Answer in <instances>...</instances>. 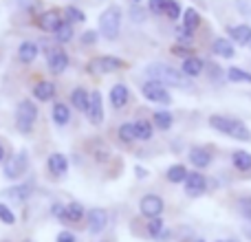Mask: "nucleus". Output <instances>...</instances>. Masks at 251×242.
Wrapping results in <instances>:
<instances>
[{"mask_svg":"<svg viewBox=\"0 0 251 242\" xmlns=\"http://www.w3.org/2000/svg\"><path fill=\"white\" fill-rule=\"evenodd\" d=\"M207 123H209V128H212V130H216V132H221V134H225V137L234 139V141H240V143H249L251 141L249 125L245 123L243 119H238V117L216 113V115H209Z\"/></svg>","mask_w":251,"mask_h":242,"instance_id":"f257e3e1","label":"nucleus"},{"mask_svg":"<svg viewBox=\"0 0 251 242\" xmlns=\"http://www.w3.org/2000/svg\"><path fill=\"white\" fill-rule=\"evenodd\" d=\"M146 75L150 79H156V82L165 84V86L172 88H192V77H187L181 69H174V66L165 64V62H152V64L146 66Z\"/></svg>","mask_w":251,"mask_h":242,"instance_id":"f03ea898","label":"nucleus"},{"mask_svg":"<svg viewBox=\"0 0 251 242\" xmlns=\"http://www.w3.org/2000/svg\"><path fill=\"white\" fill-rule=\"evenodd\" d=\"M100 33L101 38H106L108 42H115L122 33V9L117 4H108L104 11L100 13Z\"/></svg>","mask_w":251,"mask_h":242,"instance_id":"7ed1b4c3","label":"nucleus"},{"mask_svg":"<svg viewBox=\"0 0 251 242\" xmlns=\"http://www.w3.org/2000/svg\"><path fill=\"white\" fill-rule=\"evenodd\" d=\"M38 121V104L31 99H22L16 106V128L20 134H31Z\"/></svg>","mask_w":251,"mask_h":242,"instance_id":"20e7f679","label":"nucleus"},{"mask_svg":"<svg viewBox=\"0 0 251 242\" xmlns=\"http://www.w3.org/2000/svg\"><path fill=\"white\" fill-rule=\"evenodd\" d=\"M29 169V152L26 150H18L4 161L2 165V174L7 181H16V178H22Z\"/></svg>","mask_w":251,"mask_h":242,"instance_id":"39448f33","label":"nucleus"},{"mask_svg":"<svg viewBox=\"0 0 251 242\" xmlns=\"http://www.w3.org/2000/svg\"><path fill=\"white\" fill-rule=\"evenodd\" d=\"M124 66H126V62L122 60V57L100 55V57H93V60L86 64V73H91V75H108V73H115V71H122Z\"/></svg>","mask_w":251,"mask_h":242,"instance_id":"423d86ee","label":"nucleus"},{"mask_svg":"<svg viewBox=\"0 0 251 242\" xmlns=\"http://www.w3.org/2000/svg\"><path fill=\"white\" fill-rule=\"evenodd\" d=\"M141 95L146 97L150 104H161V106H170L172 104V95H170L168 86L156 79H148L141 86Z\"/></svg>","mask_w":251,"mask_h":242,"instance_id":"0eeeda50","label":"nucleus"},{"mask_svg":"<svg viewBox=\"0 0 251 242\" xmlns=\"http://www.w3.org/2000/svg\"><path fill=\"white\" fill-rule=\"evenodd\" d=\"M64 11H60V9H47V11L38 13V18H35V24H38L40 31H44V33H55L57 29L62 26V22H64Z\"/></svg>","mask_w":251,"mask_h":242,"instance_id":"6e6552de","label":"nucleus"},{"mask_svg":"<svg viewBox=\"0 0 251 242\" xmlns=\"http://www.w3.org/2000/svg\"><path fill=\"white\" fill-rule=\"evenodd\" d=\"M163 207H165V203L159 194H143L141 200H139V212H141V216H146L148 220H150V218H161Z\"/></svg>","mask_w":251,"mask_h":242,"instance_id":"1a4fd4ad","label":"nucleus"},{"mask_svg":"<svg viewBox=\"0 0 251 242\" xmlns=\"http://www.w3.org/2000/svg\"><path fill=\"white\" fill-rule=\"evenodd\" d=\"M183 187H185V194L187 196H192V198H199V196H203L205 192H207L209 183H207V176H205V174H201V169H194V172L187 174Z\"/></svg>","mask_w":251,"mask_h":242,"instance_id":"9d476101","label":"nucleus"},{"mask_svg":"<svg viewBox=\"0 0 251 242\" xmlns=\"http://www.w3.org/2000/svg\"><path fill=\"white\" fill-rule=\"evenodd\" d=\"M187 161L194 165V169H207L214 163V152H212V147L194 145L187 152Z\"/></svg>","mask_w":251,"mask_h":242,"instance_id":"9b49d317","label":"nucleus"},{"mask_svg":"<svg viewBox=\"0 0 251 242\" xmlns=\"http://www.w3.org/2000/svg\"><path fill=\"white\" fill-rule=\"evenodd\" d=\"M47 64H49V71H51L53 75H62L66 69H69V55H66V51L62 47L49 48Z\"/></svg>","mask_w":251,"mask_h":242,"instance_id":"f8f14e48","label":"nucleus"},{"mask_svg":"<svg viewBox=\"0 0 251 242\" xmlns=\"http://www.w3.org/2000/svg\"><path fill=\"white\" fill-rule=\"evenodd\" d=\"M69 168H71V163H69V156L66 154H62V152H53V154H49L47 169L53 178L66 176V174H69Z\"/></svg>","mask_w":251,"mask_h":242,"instance_id":"ddd939ff","label":"nucleus"},{"mask_svg":"<svg viewBox=\"0 0 251 242\" xmlns=\"http://www.w3.org/2000/svg\"><path fill=\"white\" fill-rule=\"evenodd\" d=\"M227 38L236 44V47H247L251 44V24L240 22V24H229L227 26Z\"/></svg>","mask_w":251,"mask_h":242,"instance_id":"4468645a","label":"nucleus"},{"mask_svg":"<svg viewBox=\"0 0 251 242\" xmlns=\"http://www.w3.org/2000/svg\"><path fill=\"white\" fill-rule=\"evenodd\" d=\"M86 119L93 125L104 123V97H101L100 91H91V106L86 110Z\"/></svg>","mask_w":251,"mask_h":242,"instance_id":"2eb2a0df","label":"nucleus"},{"mask_svg":"<svg viewBox=\"0 0 251 242\" xmlns=\"http://www.w3.org/2000/svg\"><path fill=\"white\" fill-rule=\"evenodd\" d=\"M106 225H108V214H106V209L95 207V209H91V212H86V227L93 236H100L101 231L106 229Z\"/></svg>","mask_w":251,"mask_h":242,"instance_id":"dca6fc26","label":"nucleus"},{"mask_svg":"<svg viewBox=\"0 0 251 242\" xmlns=\"http://www.w3.org/2000/svg\"><path fill=\"white\" fill-rule=\"evenodd\" d=\"M231 168L240 174V176H251V152L249 150H238L231 152Z\"/></svg>","mask_w":251,"mask_h":242,"instance_id":"f3484780","label":"nucleus"},{"mask_svg":"<svg viewBox=\"0 0 251 242\" xmlns=\"http://www.w3.org/2000/svg\"><path fill=\"white\" fill-rule=\"evenodd\" d=\"M212 53L218 57H223V60H234L236 57V44L231 42L229 38H214L212 42Z\"/></svg>","mask_w":251,"mask_h":242,"instance_id":"a211bd4d","label":"nucleus"},{"mask_svg":"<svg viewBox=\"0 0 251 242\" xmlns=\"http://www.w3.org/2000/svg\"><path fill=\"white\" fill-rule=\"evenodd\" d=\"M31 95H33L35 101L47 104V101H51L53 97H55V84L49 82V79H42V82H38L33 88H31Z\"/></svg>","mask_w":251,"mask_h":242,"instance_id":"6ab92c4d","label":"nucleus"},{"mask_svg":"<svg viewBox=\"0 0 251 242\" xmlns=\"http://www.w3.org/2000/svg\"><path fill=\"white\" fill-rule=\"evenodd\" d=\"M181 71L187 75V77H192V79L201 77V75L205 73V60H201V57H196V55L185 57V60H183V64H181Z\"/></svg>","mask_w":251,"mask_h":242,"instance_id":"aec40b11","label":"nucleus"},{"mask_svg":"<svg viewBox=\"0 0 251 242\" xmlns=\"http://www.w3.org/2000/svg\"><path fill=\"white\" fill-rule=\"evenodd\" d=\"M71 104H73V108H77L79 113L86 115L88 106H91V91H86L84 86L73 88V93H71Z\"/></svg>","mask_w":251,"mask_h":242,"instance_id":"412c9836","label":"nucleus"},{"mask_svg":"<svg viewBox=\"0 0 251 242\" xmlns=\"http://www.w3.org/2000/svg\"><path fill=\"white\" fill-rule=\"evenodd\" d=\"M130 101V91H128V86L126 84H115L113 88H110V104H113V108H117V110H122L126 104Z\"/></svg>","mask_w":251,"mask_h":242,"instance_id":"4be33fe9","label":"nucleus"},{"mask_svg":"<svg viewBox=\"0 0 251 242\" xmlns=\"http://www.w3.org/2000/svg\"><path fill=\"white\" fill-rule=\"evenodd\" d=\"M38 55H40V47L35 42H31V40H25V42L18 47V60H20L22 64H31V62H35Z\"/></svg>","mask_w":251,"mask_h":242,"instance_id":"5701e85b","label":"nucleus"},{"mask_svg":"<svg viewBox=\"0 0 251 242\" xmlns=\"http://www.w3.org/2000/svg\"><path fill=\"white\" fill-rule=\"evenodd\" d=\"M31 185L29 183H20V185H13V187H7V190L2 192L7 198H11V200H16V203H25L26 198L31 196Z\"/></svg>","mask_w":251,"mask_h":242,"instance_id":"b1692460","label":"nucleus"},{"mask_svg":"<svg viewBox=\"0 0 251 242\" xmlns=\"http://www.w3.org/2000/svg\"><path fill=\"white\" fill-rule=\"evenodd\" d=\"M51 119H53V123L62 128V125H66L71 121V108L66 104H62V101H55L51 108Z\"/></svg>","mask_w":251,"mask_h":242,"instance_id":"393cba45","label":"nucleus"},{"mask_svg":"<svg viewBox=\"0 0 251 242\" xmlns=\"http://www.w3.org/2000/svg\"><path fill=\"white\" fill-rule=\"evenodd\" d=\"M187 168L183 163H174V165H170L168 168V172H165V178H168L172 185H183L185 183V178H187Z\"/></svg>","mask_w":251,"mask_h":242,"instance_id":"a878e982","label":"nucleus"},{"mask_svg":"<svg viewBox=\"0 0 251 242\" xmlns=\"http://www.w3.org/2000/svg\"><path fill=\"white\" fill-rule=\"evenodd\" d=\"M181 24L183 26H187L190 31H196L201 26V22H203V18H201V13H199V9H194V7H187V9H183V16H181Z\"/></svg>","mask_w":251,"mask_h":242,"instance_id":"bb28decb","label":"nucleus"},{"mask_svg":"<svg viewBox=\"0 0 251 242\" xmlns=\"http://www.w3.org/2000/svg\"><path fill=\"white\" fill-rule=\"evenodd\" d=\"M227 82H231V84H251V71L240 69V66H229V69H227Z\"/></svg>","mask_w":251,"mask_h":242,"instance_id":"cd10ccee","label":"nucleus"},{"mask_svg":"<svg viewBox=\"0 0 251 242\" xmlns=\"http://www.w3.org/2000/svg\"><path fill=\"white\" fill-rule=\"evenodd\" d=\"M205 71H207V79L212 84H223L227 79V71H223L221 66H218L216 62H212V60L205 62Z\"/></svg>","mask_w":251,"mask_h":242,"instance_id":"c85d7f7f","label":"nucleus"},{"mask_svg":"<svg viewBox=\"0 0 251 242\" xmlns=\"http://www.w3.org/2000/svg\"><path fill=\"white\" fill-rule=\"evenodd\" d=\"M84 214H86L84 205H82V203H77V200H73V203L66 205L64 220H69V222H82V220H84Z\"/></svg>","mask_w":251,"mask_h":242,"instance_id":"c756f323","label":"nucleus"},{"mask_svg":"<svg viewBox=\"0 0 251 242\" xmlns=\"http://www.w3.org/2000/svg\"><path fill=\"white\" fill-rule=\"evenodd\" d=\"M152 123L156 125L159 130H170L172 128V123H174V117H172V113L170 110H156L154 115H152Z\"/></svg>","mask_w":251,"mask_h":242,"instance_id":"7c9ffc66","label":"nucleus"},{"mask_svg":"<svg viewBox=\"0 0 251 242\" xmlns=\"http://www.w3.org/2000/svg\"><path fill=\"white\" fill-rule=\"evenodd\" d=\"M134 130H137V139L139 141H148L154 132V123L148 119H137L134 121Z\"/></svg>","mask_w":251,"mask_h":242,"instance_id":"2f4dec72","label":"nucleus"},{"mask_svg":"<svg viewBox=\"0 0 251 242\" xmlns=\"http://www.w3.org/2000/svg\"><path fill=\"white\" fill-rule=\"evenodd\" d=\"M117 137L122 143H132L137 141V130H134V123H130V121H126V123L119 125L117 130Z\"/></svg>","mask_w":251,"mask_h":242,"instance_id":"473e14b6","label":"nucleus"},{"mask_svg":"<svg viewBox=\"0 0 251 242\" xmlns=\"http://www.w3.org/2000/svg\"><path fill=\"white\" fill-rule=\"evenodd\" d=\"M73 35H75L73 22H69V20H64V22H62V26L55 31V40H57V42H60V44L71 42V40H73Z\"/></svg>","mask_w":251,"mask_h":242,"instance_id":"72a5a7b5","label":"nucleus"},{"mask_svg":"<svg viewBox=\"0 0 251 242\" xmlns=\"http://www.w3.org/2000/svg\"><path fill=\"white\" fill-rule=\"evenodd\" d=\"M64 18L69 22H73V24L75 22H86V13H84L79 7H75V4H69V7L64 9Z\"/></svg>","mask_w":251,"mask_h":242,"instance_id":"f704fd0d","label":"nucleus"},{"mask_svg":"<svg viewBox=\"0 0 251 242\" xmlns=\"http://www.w3.org/2000/svg\"><path fill=\"white\" fill-rule=\"evenodd\" d=\"M236 207H238L240 216H243L245 220H249V222H251V194H247V196H240L238 203H236Z\"/></svg>","mask_w":251,"mask_h":242,"instance_id":"c9c22d12","label":"nucleus"},{"mask_svg":"<svg viewBox=\"0 0 251 242\" xmlns=\"http://www.w3.org/2000/svg\"><path fill=\"white\" fill-rule=\"evenodd\" d=\"M174 35H176V42L178 44H192L194 42V31H190L187 26H176V31H174Z\"/></svg>","mask_w":251,"mask_h":242,"instance_id":"e433bc0d","label":"nucleus"},{"mask_svg":"<svg viewBox=\"0 0 251 242\" xmlns=\"http://www.w3.org/2000/svg\"><path fill=\"white\" fill-rule=\"evenodd\" d=\"M181 16H183L181 2H178V0H168V7H165V18H170V20H178Z\"/></svg>","mask_w":251,"mask_h":242,"instance_id":"4c0bfd02","label":"nucleus"},{"mask_svg":"<svg viewBox=\"0 0 251 242\" xmlns=\"http://www.w3.org/2000/svg\"><path fill=\"white\" fill-rule=\"evenodd\" d=\"M170 51H172V55H176V57H181V60H185V57H192L194 55V48H192V44H174L172 48H170Z\"/></svg>","mask_w":251,"mask_h":242,"instance_id":"58836bf2","label":"nucleus"},{"mask_svg":"<svg viewBox=\"0 0 251 242\" xmlns=\"http://www.w3.org/2000/svg\"><path fill=\"white\" fill-rule=\"evenodd\" d=\"M0 222H4V225H16V214L4 203H0Z\"/></svg>","mask_w":251,"mask_h":242,"instance_id":"ea45409f","label":"nucleus"},{"mask_svg":"<svg viewBox=\"0 0 251 242\" xmlns=\"http://www.w3.org/2000/svg\"><path fill=\"white\" fill-rule=\"evenodd\" d=\"M163 231H165L163 220H161V218H150V222H148V234H150L152 238H159Z\"/></svg>","mask_w":251,"mask_h":242,"instance_id":"a19ab883","label":"nucleus"},{"mask_svg":"<svg viewBox=\"0 0 251 242\" xmlns=\"http://www.w3.org/2000/svg\"><path fill=\"white\" fill-rule=\"evenodd\" d=\"M100 31H93V29H88V31H84L82 33V47H95L97 42H100Z\"/></svg>","mask_w":251,"mask_h":242,"instance_id":"79ce46f5","label":"nucleus"},{"mask_svg":"<svg viewBox=\"0 0 251 242\" xmlns=\"http://www.w3.org/2000/svg\"><path fill=\"white\" fill-rule=\"evenodd\" d=\"M165 7H168V0H150L148 2V11L154 16H165Z\"/></svg>","mask_w":251,"mask_h":242,"instance_id":"37998d69","label":"nucleus"},{"mask_svg":"<svg viewBox=\"0 0 251 242\" xmlns=\"http://www.w3.org/2000/svg\"><path fill=\"white\" fill-rule=\"evenodd\" d=\"M236 9H238L247 20H251V0H236Z\"/></svg>","mask_w":251,"mask_h":242,"instance_id":"c03bdc74","label":"nucleus"},{"mask_svg":"<svg viewBox=\"0 0 251 242\" xmlns=\"http://www.w3.org/2000/svg\"><path fill=\"white\" fill-rule=\"evenodd\" d=\"M130 16H132L134 22H143L146 20V11L139 7V2H132V9H130Z\"/></svg>","mask_w":251,"mask_h":242,"instance_id":"a18cd8bd","label":"nucleus"},{"mask_svg":"<svg viewBox=\"0 0 251 242\" xmlns=\"http://www.w3.org/2000/svg\"><path fill=\"white\" fill-rule=\"evenodd\" d=\"M51 212H53V216H55V218H60V220H64L66 205H60V203H55V205H53V209H51Z\"/></svg>","mask_w":251,"mask_h":242,"instance_id":"49530a36","label":"nucleus"},{"mask_svg":"<svg viewBox=\"0 0 251 242\" xmlns=\"http://www.w3.org/2000/svg\"><path fill=\"white\" fill-rule=\"evenodd\" d=\"M55 242H77V240H75V236L71 234V231H60V234H57V238H55Z\"/></svg>","mask_w":251,"mask_h":242,"instance_id":"de8ad7c7","label":"nucleus"},{"mask_svg":"<svg viewBox=\"0 0 251 242\" xmlns=\"http://www.w3.org/2000/svg\"><path fill=\"white\" fill-rule=\"evenodd\" d=\"M134 174H137L139 178H146V176H148V169L141 168V165H134Z\"/></svg>","mask_w":251,"mask_h":242,"instance_id":"09e8293b","label":"nucleus"},{"mask_svg":"<svg viewBox=\"0 0 251 242\" xmlns=\"http://www.w3.org/2000/svg\"><path fill=\"white\" fill-rule=\"evenodd\" d=\"M0 163H4V145L0 143Z\"/></svg>","mask_w":251,"mask_h":242,"instance_id":"8fccbe9b","label":"nucleus"},{"mask_svg":"<svg viewBox=\"0 0 251 242\" xmlns=\"http://www.w3.org/2000/svg\"><path fill=\"white\" fill-rule=\"evenodd\" d=\"M245 236H247V238H251V225L247 227V229H245Z\"/></svg>","mask_w":251,"mask_h":242,"instance_id":"3c124183","label":"nucleus"},{"mask_svg":"<svg viewBox=\"0 0 251 242\" xmlns=\"http://www.w3.org/2000/svg\"><path fill=\"white\" fill-rule=\"evenodd\" d=\"M216 242H238V240H234V238H225V240H216Z\"/></svg>","mask_w":251,"mask_h":242,"instance_id":"603ef678","label":"nucleus"},{"mask_svg":"<svg viewBox=\"0 0 251 242\" xmlns=\"http://www.w3.org/2000/svg\"><path fill=\"white\" fill-rule=\"evenodd\" d=\"M194 242H205V240H203V238H196V240H194Z\"/></svg>","mask_w":251,"mask_h":242,"instance_id":"864d4df0","label":"nucleus"},{"mask_svg":"<svg viewBox=\"0 0 251 242\" xmlns=\"http://www.w3.org/2000/svg\"><path fill=\"white\" fill-rule=\"evenodd\" d=\"M132 2H141V0H132Z\"/></svg>","mask_w":251,"mask_h":242,"instance_id":"5fc2aeb1","label":"nucleus"},{"mask_svg":"<svg viewBox=\"0 0 251 242\" xmlns=\"http://www.w3.org/2000/svg\"><path fill=\"white\" fill-rule=\"evenodd\" d=\"M104 242H110V240H104Z\"/></svg>","mask_w":251,"mask_h":242,"instance_id":"6e6d98bb","label":"nucleus"},{"mask_svg":"<svg viewBox=\"0 0 251 242\" xmlns=\"http://www.w3.org/2000/svg\"><path fill=\"white\" fill-rule=\"evenodd\" d=\"M25 242H29V240H25Z\"/></svg>","mask_w":251,"mask_h":242,"instance_id":"4d7b16f0","label":"nucleus"},{"mask_svg":"<svg viewBox=\"0 0 251 242\" xmlns=\"http://www.w3.org/2000/svg\"><path fill=\"white\" fill-rule=\"evenodd\" d=\"M4 242H9V240H4Z\"/></svg>","mask_w":251,"mask_h":242,"instance_id":"13d9d810","label":"nucleus"},{"mask_svg":"<svg viewBox=\"0 0 251 242\" xmlns=\"http://www.w3.org/2000/svg\"><path fill=\"white\" fill-rule=\"evenodd\" d=\"M249 48H251V44H249Z\"/></svg>","mask_w":251,"mask_h":242,"instance_id":"bf43d9fd","label":"nucleus"}]
</instances>
